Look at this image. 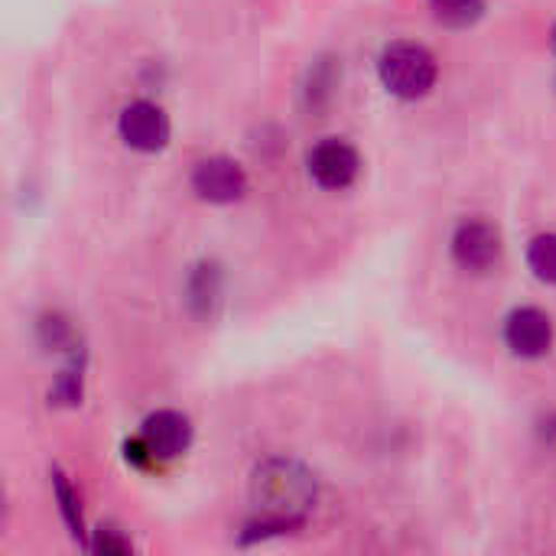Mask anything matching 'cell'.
Listing matches in <instances>:
<instances>
[{
  "label": "cell",
  "instance_id": "obj_7",
  "mask_svg": "<svg viewBox=\"0 0 556 556\" xmlns=\"http://www.w3.org/2000/svg\"><path fill=\"white\" fill-rule=\"evenodd\" d=\"M505 342L518 358H541L554 345V323L538 306H521L505 323Z\"/></svg>",
  "mask_w": 556,
  "mask_h": 556
},
{
  "label": "cell",
  "instance_id": "obj_6",
  "mask_svg": "<svg viewBox=\"0 0 556 556\" xmlns=\"http://www.w3.org/2000/svg\"><path fill=\"white\" fill-rule=\"evenodd\" d=\"M192 189L205 202L228 205V202H238L248 192V176L235 160L212 156V160H202L192 169Z\"/></svg>",
  "mask_w": 556,
  "mask_h": 556
},
{
  "label": "cell",
  "instance_id": "obj_3",
  "mask_svg": "<svg viewBox=\"0 0 556 556\" xmlns=\"http://www.w3.org/2000/svg\"><path fill=\"white\" fill-rule=\"evenodd\" d=\"M117 134L130 150L156 153L169 140V117L153 101H130L117 117Z\"/></svg>",
  "mask_w": 556,
  "mask_h": 556
},
{
  "label": "cell",
  "instance_id": "obj_4",
  "mask_svg": "<svg viewBox=\"0 0 556 556\" xmlns=\"http://www.w3.org/2000/svg\"><path fill=\"white\" fill-rule=\"evenodd\" d=\"M306 166H309V176H313L316 186H323V189H349L358 179L362 160H358L352 143L329 137V140H323V143H316L309 150Z\"/></svg>",
  "mask_w": 556,
  "mask_h": 556
},
{
  "label": "cell",
  "instance_id": "obj_5",
  "mask_svg": "<svg viewBox=\"0 0 556 556\" xmlns=\"http://www.w3.org/2000/svg\"><path fill=\"white\" fill-rule=\"evenodd\" d=\"M453 257L463 270L472 274H485L498 264L502 257V238L498 231L482 222V218H469L456 228L453 235Z\"/></svg>",
  "mask_w": 556,
  "mask_h": 556
},
{
  "label": "cell",
  "instance_id": "obj_10",
  "mask_svg": "<svg viewBox=\"0 0 556 556\" xmlns=\"http://www.w3.org/2000/svg\"><path fill=\"white\" fill-rule=\"evenodd\" d=\"M528 264L544 283H556V235H538L531 241Z\"/></svg>",
  "mask_w": 556,
  "mask_h": 556
},
{
  "label": "cell",
  "instance_id": "obj_13",
  "mask_svg": "<svg viewBox=\"0 0 556 556\" xmlns=\"http://www.w3.org/2000/svg\"><path fill=\"white\" fill-rule=\"evenodd\" d=\"M554 49H556V26H554Z\"/></svg>",
  "mask_w": 556,
  "mask_h": 556
},
{
  "label": "cell",
  "instance_id": "obj_2",
  "mask_svg": "<svg viewBox=\"0 0 556 556\" xmlns=\"http://www.w3.org/2000/svg\"><path fill=\"white\" fill-rule=\"evenodd\" d=\"M381 81L391 94L397 98H424L437 85V59L427 46L420 42H394L384 49L378 62Z\"/></svg>",
  "mask_w": 556,
  "mask_h": 556
},
{
  "label": "cell",
  "instance_id": "obj_1",
  "mask_svg": "<svg viewBox=\"0 0 556 556\" xmlns=\"http://www.w3.org/2000/svg\"><path fill=\"white\" fill-rule=\"evenodd\" d=\"M254 502L264 518L303 525V511L316 502V479L290 459H270L254 472Z\"/></svg>",
  "mask_w": 556,
  "mask_h": 556
},
{
  "label": "cell",
  "instance_id": "obj_11",
  "mask_svg": "<svg viewBox=\"0 0 556 556\" xmlns=\"http://www.w3.org/2000/svg\"><path fill=\"white\" fill-rule=\"evenodd\" d=\"M55 498H59V508H62V515H65V521H68L72 534H81V511H78V498L72 495V489L65 485V479H62V476H55Z\"/></svg>",
  "mask_w": 556,
  "mask_h": 556
},
{
  "label": "cell",
  "instance_id": "obj_12",
  "mask_svg": "<svg viewBox=\"0 0 556 556\" xmlns=\"http://www.w3.org/2000/svg\"><path fill=\"white\" fill-rule=\"evenodd\" d=\"M94 551H101V554H127V551H130V544H127V541H121V538H114V531H108V534H98Z\"/></svg>",
  "mask_w": 556,
  "mask_h": 556
},
{
  "label": "cell",
  "instance_id": "obj_9",
  "mask_svg": "<svg viewBox=\"0 0 556 556\" xmlns=\"http://www.w3.org/2000/svg\"><path fill=\"white\" fill-rule=\"evenodd\" d=\"M430 10L446 26H472L485 16V0H430Z\"/></svg>",
  "mask_w": 556,
  "mask_h": 556
},
{
  "label": "cell",
  "instance_id": "obj_8",
  "mask_svg": "<svg viewBox=\"0 0 556 556\" xmlns=\"http://www.w3.org/2000/svg\"><path fill=\"white\" fill-rule=\"evenodd\" d=\"M140 437L150 446L153 459H176L192 443V424L179 410H156L143 420Z\"/></svg>",
  "mask_w": 556,
  "mask_h": 556
}]
</instances>
